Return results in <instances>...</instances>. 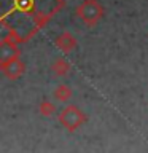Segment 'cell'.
<instances>
[{
	"instance_id": "cell-1",
	"label": "cell",
	"mask_w": 148,
	"mask_h": 153,
	"mask_svg": "<svg viewBox=\"0 0 148 153\" xmlns=\"http://www.w3.org/2000/svg\"><path fill=\"white\" fill-rule=\"evenodd\" d=\"M95 8H99V5L94 2V0H86V3L83 5V7L80 8V16L81 18H84L88 22H92L95 18H99L100 16V13L99 11H92V10H95Z\"/></svg>"
},
{
	"instance_id": "cell-2",
	"label": "cell",
	"mask_w": 148,
	"mask_h": 153,
	"mask_svg": "<svg viewBox=\"0 0 148 153\" xmlns=\"http://www.w3.org/2000/svg\"><path fill=\"white\" fill-rule=\"evenodd\" d=\"M80 120H81L80 112L75 110L73 107H69L65 112H62V115H61V121L64 123L65 126H69V128H75L76 124L80 123Z\"/></svg>"
}]
</instances>
